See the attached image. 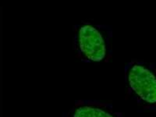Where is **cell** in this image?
Listing matches in <instances>:
<instances>
[{"label":"cell","mask_w":156,"mask_h":117,"mask_svg":"<svg viewBox=\"0 0 156 117\" xmlns=\"http://www.w3.org/2000/svg\"><path fill=\"white\" fill-rule=\"evenodd\" d=\"M73 117H123L111 105L98 101H78L73 108Z\"/></svg>","instance_id":"3957f363"},{"label":"cell","mask_w":156,"mask_h":117,"mask_svg":"<svg viewBox=\"0 0 156 117\" xmlns=\"http://www.w3.org/2000/svg\"><path fill=\"white\" fill-rule=\"evenodd\" d=\"M125 73L129 92L136 101L145 106H156V63L130 62Z\"/></svg>","instance_id":"6da1fadb"},{"label":"cell","mask_w":156,"mask_h":117,"mask_svg":"<svg viewBox=\"0 0 156 117\" xmlns=\"http://www.w3.org/2000/svg\"><path fill=\"white\" fill-rule=\"evenodd\" d=\"M76 46L80 55L92 62H100L108 54L109 34L105 27L84 24L78 29Z\"/></svg>","instance_id":"7a4b0ae2"}]
</instances>
